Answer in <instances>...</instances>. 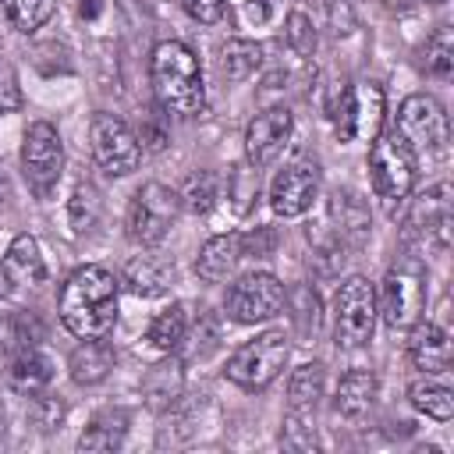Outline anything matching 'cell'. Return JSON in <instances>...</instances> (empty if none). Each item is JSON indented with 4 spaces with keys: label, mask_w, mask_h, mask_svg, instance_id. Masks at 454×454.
I'll list each match as a JSON object with an SVG mask.
<instances>
[{
    "label": "cell",
    "mask_w": 454,
    "mask_h": 454,
    "mask_svg": "<svg viewBox=\"0 0 454 454\" xmlns=\"http://www.w3.org/2000/svg\"><path fill=\"white\" fill-rule=\"evenodd\" d=\"M291 358V344H287V333L284 330H266L259 333L255 340H245L231 358H227V380L245 387V390H262L270 387L284 365Z\"/></svg>",
    "instance_id": "cell-3"
},
{
    "label": "cell",
    "mask_w": 454,
    "mask_h": 454,
    "mask_svg": "<svg viewBox=\"0 0 454 454\" xmlns=\"http://www.w3.org/2000/svg\"><path fill=\"white\" fill-rule=\"evenodd\" d=\"M0 266H4V273H7L11 284H28V287H35V284L46 280V262H43L39 241H35L32 234H18V238L7 245Z\"/></svg>",
    "instance_id": "cell-17"
},
{
    "label": "cell",
    "mask_w": 454,
    "mask_h": 454,
    "mask_svg": "<svg viewBox=\"0 0 454 454\" xmlns=\"http://www.w3.org/2000/svg\"><path fill=\"white\" fill-rule=\"evenodd\" d=\"M411 337H408V358L422 369V372H443L450 365V340L440 326L433 323H415L408 326Z\"/></svg>",
    "instance_id": "cell-18"
},
{
    "label": "cell",
    "mask_w": 454,
    "mask_h": 454,
    "mask_svg": "<svg viewBox=\"0 0 454 454\" xmlns=\"http://www.w3.org/2000/svg\"><path fill=\"white\" fill-rule=\"evenodd\" d=\"M291 128H294V121H291V110H284V106H270V110L255 114L245 128V160L252 167L273 163L280 156V149L287 145Z\"/></svg>",
    "instance_id": "cell-13"
},
{
    "label": "cell",
    "mask_w": 454,
    "mask_h": 454,
    "mask_svg": "<svg viewBox=\"0 0 454 454\" xmlns=\"http://www.w3.org/2000/svg\"><path fill=\"white\" fill-rule=\"evenodd\" d=\"M262 64V46L252 43V39H227L223 50H220V71L231 78V82H245L259 71Z\"/></svg>",
    "instance_id": "cell-23"
},
{
    "label": "cell",
    "mask_w": 454,
    "mask_h": 454,
    "mask_svg": "<svg viewBox=\"0 0 454 454\" xmlns=\"http://www.w3.org/2000/svg\"><path fill=\"white\" fill-rule=\"evenodd\" d=\"M82 14L85 18H96L99 14V0H82Z\"/></svg>",
    "instance_id": "cell-40"
},
{
    "label": "cell",
    "mask_w": 454,
    "mask_h": 454,
    "mask_svg": "<svg viewBox=\"0 0 454 454\" xmlns=\"http://www.w3.org/2000/svg\"><path fill=\"white\" fill-rule=\"evenodd\" d=\"M270 248H273V234H270V227H255L252 234H245V238H241V255H245V252L266 255Z\"/></svg>",
    "instance_id": "cell-37"
},
{
    "label": "cell",
    "mask_w": 454,
    "mask_h": 454,
    "mask_svg": "<svg viewBox=\"0 0 454 454\" xmlns=\"http://www.w3.org/2000/svg\"><path fill=\"white\" fill-rule=\"evenodd\" d=\"M14 199V188H11V181H7V174H0V209H7V202Z\"/></svg>",
    "instance_id": "cell-39"
},
{
    "label": "cell",
    "mask_w": 454,
    "mask_h": 454,
    "mask_svg": "<svg viewBox=\"0 0 454 454\" xmlns=\"http://www.w3.org/2000/svg\"><path fill=\"white\" fill-rule=\"evenodd\" d=\"M177 213H181L177 192L160 181H149L128 202V238L135 245H160L170 223L177 220Z\"/></svg>",
    "instance_id": "cell-7"
},
{
    "label": "cell",
    "mask_w": 454,
    "mask_h": 454,
    "mask_svg": "<svg viewBox=\"0 0 454 454\" xmlns=\"http://www.w3.org/2000/svg\"><path fill=\"white\" fill-rule=\"evenodd\" d=\"M323 383H326V372H323L319 362L298 365L287 380V408L291 411H312L323 397Z\"/></svg>",
    "instance_id": "cell-22"
},
{
    "label": "cell",
    "mask_w": 454,
    "mask_h": 454,
    "mask_svg": "<svg viewBox=\"0 0 454 454\" xmlns=\"http://www.w3.org/2000/svg\"><path fill=\"white\" fill-rule=\"evenodd\" d=\"M181 7L199 25H213L223 18V0H181Z\"/></svg>",
    "instance_id": "cell-36"
},
{
    "label": "cell",
    "mask_w": 454,
    "mask_h": 454,
    "mask_svg": "<svg viewBox=\"0 0 454 454\" xmlns=\"http://www.w3.org/2000/svg\"><path fill=\"white\" fill-rule=\"evenodd\" d=\"M241 259V234H216L209 238L202 248H199V259H195V273L209 284H220L234 273Z\"/></svg>",
    "instance_id": "cell-19"
},
{
    "label": "cell",
    "mask_w": 454,
    "mask_h": 454,
    "mask_svg": "<svg viewBox=\"0 0 454 454\" xmlns=\"http://www.w3.org/2000/svg\"><path fill=\"white\" fill-rule=\"evenodd\" d=\"M117 294L121 280L103 266H82L74 270L60 287V323L78 340H103L117 323Z\"/></svg>",
    "instance_id": "cell-1"
},
{
    "label": "cell",
    "mask_w": 454,
    "mask_h": 454,
    "mask_svg": "<svg viewBox=\"0 0 454 454\" xmlns=\"http://www.w3.org/2000/svg\"><path fill=\"white\" fill-rule=\"evenodd\" d=\"M422 64L433 78H450L454 71V32L443 25L436 28L429 39H426V50H422Z\"/></svg>",
    "instance_id": "cell-29"
},
{
    "label": "cell",
    "mask_w": 454,
    "mask_h": 454,
    "mask_svg": "<svg viewBox=\"0 0 454 454\" xmlns=\"http://www.w3.org/2000/svg\"><path fill=\"white\" fill-rule=\"evenodd\" d=\"M67 369H71V380L82 383V387L103 383L106 372L114 369V351H110L103 340H82V344L71 351Z\"/></svg>",
    "instance_id": "cell-21"
},
{
    "label": "cell",
    "mask_w": 454,
    "mask_h": 454,
    "mask_svg": "<svg viewBox=\"0 0 454 454\" xmlns=\"http://www.w3.org/2000/svg\"><path fill=\"white\" fill-rule=\"evenodd\" d=\"M0 46H4V43H0Z\"/></svg>",
    "instance_id": "cell-43"
},
{
    "label": "cell",
    "mask_w": 454,
    "mask_h": 454,
    "mask_svg": "<svg viewBox=\"0 0 454 454\" xmlns=\"http://www.w3.org/2000/svg\"><path fill=\"white\" fill-rule=\"evenodd\" d=\"M53 7H57V0H4V11H7L11 25L18 32H25V35L35 32V28H43L50 21Z\"/></svg>",
    "instance_id": "cell-31"
},
{
    "label": "cell",
    "mask_w": 454,
    "mask_h": 454,
    "mask_svg": "<svg viewBox=\"0 0 454 454\" xmlns=\"http://www.w3.org/2000/svg\"><path fill=\"white\" fill-rule=\"evenodd\" d=\"M433 4H436V0H433Z\"/></svg>",
    "instance_id": "cell-42"
},
{
    "label": "cell",
    "mask_w": 454,
    "mask_h": 454,
    "mask_svg": "<svg viewBox=\"0 0 454 454\" xmlns=\"http://www.w3.org/2000/svg\"><path fill=\"white\" fill-rule=\"evenodd\" d=\"M149 82H153L156 103L167 114L192 117L206 103V85H202L199 57L184 43H177V39L156 43V50L149 57Z\"/></svg>",
    "instance_id": "cell-2"
},
{
    "label": "cell",
    "mask_w": 454,
    "mask_h": 454,
    "mask_svg": "<svg viewBox=\"0 0 454 454\" xmlns=\"http://www.w3.org/2000/svg\"><path fill=\"white\" fill-rule=\"evenodd\" d=\"M39 340V326L25 316V312H14L7 319H0V355H18L25 348H35Z\"/></svg>",
    "instance_id": "cell-30"
},
{
    "label": "cell",
    "mask_w": 454,
    "mask_h": 454,
    "mask_svg": "<svg viewBox=\"0 0 454 454\" xmlns=\"http://www.w3.org/2000/svg\"><path fill=\"white\" fill-rule=\"evenodd\" d=\"M245 7H248V18H255V21H266V14H270L266 0H245Z\"/></svg>",
    "instance_id": "cell-38"
},
{
    "label": "cell",
    "mask_w": 454,
    "mask_h": 454,
    "mask_svg": "<svg viewBox=\"0 0 454 454\" xmlns=\"http://www.w3.org/2000/svg\"><path fill=\"white\" fill-rule=\"evenodd\" d=\"M121 284H128V291H131V294L156 298V294H163V291H167V270H163L153 255H138V259H131V262H128V270H124V280H121Z\"/></svg>",
    "instance_id": "cell-25"
},
{
    "label": "cell",
    "mask_w": 454,
    "mask_h": 454,
    "mask_svg": "<svg viewBox=\"0 0 454 454\" xmlns=\"http://www.w3.org/2000/svg\"><path fill=\"white\" fill-rule=\"evenodd\" d=\"M184 330H188L184 305H170V309H163V312L149 323L145 340H149L153 348H160V351H174V348L184 340Z\"/></svg>",
    "instance_id": "cell-27"
},
{
    "label": "cell",
    "mask_w": 454,
    "mask_h": 454,
    "mask_svg": "<svg viewBox=\"0 0 454 454\" xmlns=\"http://www.w3.org/2000/svg\"><path fill=\"white\" fill-rule=\"evenodd\" d=\"M394 135H397L415 156L440 153V149L447 145V114H443V106H440L433 96L415 92V96H408V99L401 103Z\"/></svg>",
    "instance_id": "cell-9"
},
{
    "label": "cell",
    "mask_w": 454,
    "mask_h": 454,
    "mask_svg": "<svg viewBox=\"0 0 454 454\" xmlns=\"http://www.w3.org/2000/svg\"><path fill=\"white\" fill-rule=\"evenodd\" d=\"M284 39L298 57H312L316 53V25H312V18L301 14V11H291L287 21H284Z\"/></svg>",
    "instance_id": "cell-32"
},
{
    "label": "cell",
    "mask_w": 454,
    "mask_h": 454,
    "mask_svg": "<svg viewBox=\"0 0 454 454\" xmlns=\"http://www.w3.org/2000/svg\"><path fill=\"white\" fill-rule=\"evenodd\" d=\"M312 411H287L284 422V443L294 450H316V426H309Z\"/></svg>",
    "instance_id": "cell-35"
},
{
    "label": "cell",
    "mask_w": 454,
    "mask_h": 454,
    "mask_svg": "<svg viewBox=\"0 0 454 454\" xmlns=\"http://www.w3.org/2000/svg\"><path fill=\"white\" fill-rule=\"evenodd\" d=\"M376 309L383 312L387 326L394 330H408L422 319L426 309V270L419 259H401L387 270L383 284H380V301Z\"/></svg>",
    "instance_id": "cell-4"
},
{
    "label": "cell",
    "mask_w": 454,
    "mask_h": 454,
    "mask_svg": "<svg viewBox=\"0 0 454 454\" xmlns=\"http://www.w3.org/2000/svg\"><path fill=\"white\" fill-rule=\"evenodd\" d=\"M376 291L365 277H348L333 294V337L340 348H362L376 330Z\"/></svg>",
    "instance_id": "cell-6"
},
{
    "label": "cell",
    "mask_w": 454,
    "mask_h": 454,
    "mask_svg": "<svg viewBox=\"0 0 454 454\" xmlns=\"http://www.w3.org/2000/svg\"><path fill=\"white\" fill-rule=\"evenodd\" d=\"M369 181L383 202H401L415 188V153L390 131L376 135L369 145Z\"/></svg>",
    "instance_id": "cell-5"
},
{
    "label": "cell",
    "mask_w": 454,
    "mask_h": 454,
    "mask_svg": "<svg viewBox=\"0 0 454 454\" xmlns=\"http://www.w3.org/2000/svg\"><path fill=\"white\" fill-rule=\"evenodd\" d=\"M21 170L28 177V184L46 195L57 181H60V170H64V145H60V135L50 121H35L28 124L25 131V142H21Z\"/></svg>",
    "instance_id": "cell-12"
},
{
    "label": "cell",
    "mask_w": 454,
    "mask_h": 454,
    "mask_svg": "<svg viewBox=\"0 0 454 454\" xmlns=\"http://www.w3.org/2000/svg\"><path fill=\"white\" fill-rule=\"evenodd\" d=\"M99 216V195L92 184H78L71 195V227L74 231H89Z\"/></svg>",
    "instance_id": "cell-34"
},
{
    "label": "cell",
    "mask_w": 454,
    "mask_h": 454,
    "mask_svg": "<svg viewBox=\"0 0 454 454\" xmlns=\"http://www.w3.org/2000/svg\"><path fill=\"white\" fill-rule=\"evenodd\" d=\"M404 227H408L411 238L447 245V234H450V184H436V188L422 192L419 199H411Z\"/></svg>",
    "instance_id": "cell-15"
},
{
    "label": "cell",
    "mask_w": 454,
    "mask_h": 454,
    "mask_svg": "<svg viewBox=\"0 0 454 454\" xmlns=\"http://www.w3.org/2000/svg\"><path fill=\"white\" fill-rule=\"evenodd\" d=\"M89 149H92V160L99 163V170L110 177L131 174L142 160L138 135L114 114H96L89 121Z\"/></svg>",
    "instance_id": "cell-8"
},
{
    "label": "cell",
    "mask_w": 454,
    "mask_h": 454,
    "mask_svg": "<svg viewBox=\"0 0 454 454\" xmlns=\"http://www.w3.org/2000/svg\"><path fill=\"white\" fill-rule=\"evenodd\" d=\"M376 401V376L369 369H351L340 376L337 383V397H333V408L348 419H362Z\"/></svg>",
    "instance_id": "cell-20"
},
{
    "label": "cell",
    "mask_w": 454,
    "mask_h": 454,
    "mask_svg": "<svg viewBox=\"0 0 454 454\" xmlns=\"http://www.w3.org/2000/svg\"><path fill=\"white\" fill-rule=\"evenodd\" d=\"M177 199H181V209L202 216V213H209V209L216 206V199H220V177H216L213 170H195V174H188L184 184L177 188Z\"/></svg>",
    "instance_id": "cell-24"
},
{
    "label": "cell",
    "mask_w": 454,
    "mask_h": 454,
    "mask_svg": "<svg viewBox=\"0 0 454 454\" xmlns=\"http://www.w3.org/2000/svg\"><path fill=\"white\" fill-rule=\"evenodd\" d=\"M50 380H53V362L39 348H25L7 358V387L18 394L35 397L50 387Z\"/></svg>",
    "instance_id": "cell-16"
},
{
    "label": "cell",
    "mask_w": 454,
    "mask_h": 454,
    "mask_svg": "<svg viewBox=\"0 0 454 454\" xmlns=\"http://www.w3.org/2000/svg\"><path fill=\"white\" fill-rule=\"evenodd\" d=\"M124 415H99L85 426V433L78 436V450H117L124 443Z\"/></svg>",
    "instance_id": "cell-28"
},
{
    "label": "cell",
    "mask_w": 454,
    "mask_h": 454,
    "mask_svg": "<svg viewBox=\"0 0 454 454\" xmlns=\"http://www.w3.org/2000/svg\"><path fill=\"white\" fill-rule=\"evenodd\" d=\"M408 401H411L415 411H422V415H429L436 422H447L454 415V394L447 387H440V383H429V380L411 383L408 387Z\"/></svg>",
    "instance_id": "cell-26"
},
{
    "label": "cell",
    "mask_w": 454,
    "mask_h": 454,
    "mask_svg": "<svg viewBox=\"0 0 454 454\" xmlns=\"http://www.w3.org/2000/svg\"><path fill=\"white\" fill-rule=\"evenodd\" d=\"M7 287H11V280H7V273H4V266H0V298L7 294Z\"/></svg>",
    "instance_id": "cell-41"
},
{
    "label": "cell",
    "mask_w": 454,
    "mask_h": 454,
    "mask_svg": "<svg viewBox=\"0 0 454 454\" xmlns=\"http://www.w3.org/2000/svg\"><path fill=\"white\" fill-rule=\"evenodd\" d=\"M227 195H231V199H238V202H234V209H238V213H248L252 199L259 195V167H252V163L238 167V170L227 177Z\"/></svg>",
    "instance_id": "cell-33"
},
{
    "label": "cell",
    "mask_w": 454,
    "mask_h": 454,
    "mask_svg": "<svg viewBox=\"0 0 454 454\" xmlns=\"http://www.w3.org/2000/svg\"><path fill=\"white\" fill-rule=\"evenodd\" d=\"M316 195H319V174L309 163L284 167L273 177V184H270V206H273L277 216H301V213H309Z\"/></svg>",
    "instance_id": "cell-14"
},
{
    "label": "cell",
    "mask_w": 454,
    "mask_h": 454,
    "mask_svg": "<svg viewBox=\"0 0 454 454\" xmlns=\"http://www.w3.org/2000/svg\"><path fill=\"white\" fill-rule=\"evenodd\" d=\"M284 301H287V291L273 273H245L231 284L223 309L234 323H262L277 316Z\"/></svg>",
    "instance_id": "cell-10"
},
{
    "label": "cell",
    "mask_w": 454,
    "mask_h": 454,
    "mask_svg": "<svg viewBox=\"0 0 454 454\" xmlns=\"http://www.w3.org/2000/svg\"><path fill=\"white\" fill-rule=\"evenodd\" d=\"M333 124L340 142L355 138H376L383 124V89L376 82H358L355 89L340 92V103L333 106Z\"/></svg>",
    "instance_id": "cell-11"
}]
</instances>
